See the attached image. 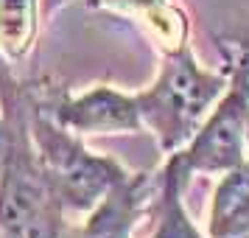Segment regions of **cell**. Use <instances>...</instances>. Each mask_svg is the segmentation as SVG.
Returning <instances> with one entry per match:
<instances>
[{
    "mask_svg": "<svg viewBox=\"0 0 249 238\" xmlns=\"http://www.w3.org/2000/svg\"><path fill=\"white\" fill-rule=\"evenodd\" d=\"M157 76L137 90V107L143 129L151 132L162 154L182 148L204 124L218 98L230 87V65L207 68L193 45H179L160 54Z\"/></svg>",
    "mask_w": 249,
    "mask_h": 238,
    "instance_id": "6da1fadb",
    "label": "cell"
},
{
    "mask_svg": "<svg viewBox=\"0 0 249 238\" xmlns=\"http://www.w3.org/2000/svg\"><path fill=\"white\" fill-rule=\"evenodd\" d=\"M23 98L28 135L59 210L68 216L90 213L129 168L109 154L92 151L81 135L59 124L39 101L34 81H23Z\"/></svg>",
    "mask_w": 249,
    "mask_h": 238,
    "instance_id": "7a4b0ae2",
    "label": "cell"
},
{
    "mask_svg": "<svg viewBox=\"0 0 249 238\" xmlns=\"http://www.w3.org/2000/svg\"><path fill=\"white\" fill-rule=\"evenodd\" d=\"M230 65V87L218 98L204 124L182 148L165 157L177 168L193 177H221L249 160L247 151V124H249V54L244 48L218 39Z\"/></svg>",
    "mask_w": 249,
    "mask_h": 238,
    "instance_id": "3957f363",
    "label": "cell"
},
{
    "mask_svg": "<svg viewBox=\"0 0 249 238\" xmlns=\"http://www.w3.org/2000/svg\"><path fill=\"white\" fill-rule=\"evenodd\" d=\"M34 84L48 112L81 137L143 132L137 95L121 90L118 84L98 81L84 90H68L65 84H51V81H34Z\"/></svg>",
    "mask_w": 249,
    "mask_h": 238,
    "instance_id": "277c9868",
    "label": "cell"
},
{
    "mask_svg": "<svg viewBox=\"0 0 249 238\" xmlns=\"http://www.w3.org/2000/svg\"><path fill=\"white\" fill-rule=\"evenodd\" d=\"M157 196V171H129L81 219L84 238H135Z\"/></svg>",
    "mask_w": 249,
    "mask_h": 238,
    "instance_id": "5b68a950",
    "label": "cell"
},
{
    "mask_svg": "<svg viewBox=\"0 0 249 238\" xmlns=\"http://www.w3.org/2000/svg\"><path fill=\"white\" fill-rule=\"evenodd\" d=\"M92 6L132 20L154 39L160 54L191 42V17L179 0H92Z\"/></svg>",
    "mask_w": 249,
    "mask_h": 238,
    "instance_id": "8992f818",
    "label": "cell"
},
{
    "mask_svg": "<svg viewBox=\"0 0 249 238\" xmlns=\"http://www.w3.org/2000/svg\"><path fill=\"white\" fill-rule=\"evenodd\" d=\"M210 238H249V160L221 174L207 213Z\"/></svg>",
    "mask_w": 249,
    "mask_h": 238,
    "instance_id": "52a82bcc",
    "label": "cell"
},
{
    "mask_svg": "<svg viewBox=\"0 0 249 238\" xmlns=\"http://www.w3.org/2000/svg\"><path fill=\"white\" fill-rule=\"evenodd\" d=\"M191 180L182 174L168 157L157 168V196L151 204L154 216V233L151 238H210L202 236V230L191 219L185 207V191Z\"/></svg>",
    "mask_w": 249,
    "mask_h": 238,
    "instance_id": "ba28073f",
    "label": "cell"
},
{
    "mask_svg": "<svg viewBox=\"0 0 249 238\" xmlns=\"http://www.w3.org/2000/svg\"><path fill=\"white\" fill-rule=\"evenodd\" d=\"M45 17V0H0V62L23 65L34 54Z\"/></svg>",
    "mask_w": 249,
    "mask_h": 238,
    "instance_id": "9c48e42d",
    "label": "cell"
},
{
    "mask_svg": "<svg viewBox=\"0 0 249 238\" xmlns=\"http://www.w3.org/2000/svg\"><path fill=\"white\" fill-rule=\"evenodd\" d=\"M31 238H84V230H81V221L76 224L68 213H56L53 219H48Z\"/></svg>",
    "mask_w": 249,
    "mask_h": 238,
    "instance_id": "30bf717a",
    "label": "cell"
},
{
    "mask_svg": "<svg viewBox=\"0 0 249 238\" xmlns=\"http://www.w3.org/2000/svg\"><path fill=\"white\" fill-rule=\"evenodd\" d=\"M9 148H12V126H9V118L3 112V107H0V171L6 165Z\"/></svg>",
    "mask_w": 249,
    "mask_h": 238,
    "instance_id": "8fae6325",
    "label": "cell"
},
{
    "mask_svg": "<svg viewBox=\"0 0 249 238\" xmlns=\"http://www.w3.org/2000/svg\"><path fill=\"white\" fill-rule=\"evenodd\" d=\"M221 39H224V37H221ZM224 42H232V45H238V48H244V51H247L249 54V23L244 25V28H238L235 34H230L224 39Z\"/></svg>",
    "mask_w": 249,
    "mask_h": 238,
    "instance_id": "7c38bea8",
    "label": "cell"
},
{
    "mask_svg": "<svg viewBox=\"0 0 249 238\" xmlns=\"http://www.w3.org/2000/svg\"><path fill=\"white\" fill-rule=\"evenodd\" d=\"M68 3H73V0H45V17H53V14H56L59 9H65Z\"/></svg>",
    "mask_w": 249,
    "mask_h": 238,
    "instance_id": "4fadbf2b",
    "label": "cell"
},
{
    "mask_svg": "<svg viewBox=\"0 0 249 238\" xmlns=\"http://www.w3.org/2000/svg\"><path fill=\"white\" fill-rule=\"evenodd\" d=\"M247 151H249V124H247Z\"/></svg>",
    "mask_w": 249,
    "mask_h": 238,
    "instance_id": "5bb4252c",
    "label": "cell"
},
{
    "mask_svg": "<svg viewBox=\"0 0 249 238\" xmlns=\"http://www.w3.org/2000/svg\"><path fill=\"white\" fill-rule=\"evenodd\" d=\"M0 238H3V233H0Z\"/></svg>",
    "mask_w": 249,
    "mask_h": 238,
    "instance_id": "9a60e30c",
    "label": "cell"
}]
</instances>
